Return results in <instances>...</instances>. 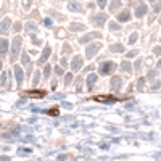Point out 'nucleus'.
Returning <instances> with one entry per match:
<instances>
[{"instance_id": "nucleus-1", "label": "nucleus", "mask_w": 161, "mask_h": 161, "mask_svg": "<svg viewBox=\"0 0 161 161\" xmlns=\"http://www.w3.org/2000/svg\"><path fill=\"white\" fill-rule=\"evenodd\" d=\"M116 69V65L113 61H105L103 65L100 66V74H110Z\"/></svg>"}, {"instance_id": "nucleus-2", "label": "nucleus", "mask_w": 161, "mask_h": 161, "mask_svg": "<svg viewBox=\"0 0 161 161\" xmlns=\"http://www.w3.org/2000/svg\"><path fill=\"white\" fill-rule=\"evenodd\" d=\"M19 49H21V39L16 37L13 40V45H11V60H16V57L19 53Z\"/></svg>"}, {"instance_id": "nucleus-3", "label": "nucleus", "mask_w": 161, "mask_h": 161, "mask_svg": "<svg viewBox=\"0 0 161 161\" xmlns=\"http://www.w3.org/2000/svg\"><path fill=\"white\" fill-rule=\"evenodd\" d=\"M100 47H101V42H93L92 45H89L87 47V58H92L100 50Z\"/></svg>"}, {"instance_id": "nucleus-4", "label": "nucleus", "mask_w": 161, "mask_h": 161, "mask_svg": "<svg viewBox=\"0 0 161 161\" xmlns=\"http://www.w3.org/2000/svg\"><path fill=\"white\" fill-rule=\"evenodd\" d=\"M105 21H107V15H105V13L95 15V16L92 18V23H93V24H95V26H100V27L105 24Z\"/></svg>"}, {"instance_id": "nucleus-5", "label": "nucleus", "mask_w": 161, "mask_h": 161, "mask_svg": "<svg viewBox=\"0 0 161 161\" xmlns=\"http://www.w3.org/2000/svg\"><path fill=\"white\" fill-rule=\"evenodd\" d=\"M10 26H11V21L10 18H5L2 21V24H0V34H7L10 31Z\"/></svg>"}, {"instance_id": "nucleus-6", "label": "nucleus", "mask_w": 161, "mask_h": 161, "mask_svg": "<svg viewBox=\"0 0 161 161\" xmlns=\"http://www.w3.org/2000/svg\"><path fill=\"white\" fill-rule=\"evenodd\" d=\"M118 21H119V23H127V21H131V11H129V10L121 11L119 16H118Z\"/></svg>"}, {"instance_id": "nucleus-7", "label": "nucleus", "mask_w": 161, "mask_h": 161, "mask_svg": "<svg viewBox=\"0 0 161 161\" xmlns=\"http://www.w3.org/2000/svg\"><path fill=\"white\" fill-rule=\"evenodd\" d=\"M15 76H16L18 84H21L23 79H24V73H23V69L19 68V66H15Z\"/></svg>"}, {"instance_id": "nucleus-8", "label": "nucleus", "mask_w": 161, "mask_h": 161, "mask_svg": "<svg viewBox=\"0 0 161 161\" xmlns=\"http://www.w3.org/2000/svg\"><path fill=\"white\" fill-rule=\"evenodd\" d=\"M97 37H100V34L99 32H92V34H87V36H84L81 39V44H87L89 40H92V39H97Z\"/></svg>"}, {"instance_id": "nucleus-9", "label": "nucleus", "mask_w": 161, "mask_h": 161, "mask_svg": "<svg viewBox=\"0 0 161 161\" xmlns=\"http://www.w3.org/2000/svg\"><path fill=\"white\" fill-rule=\"evenodd\" d=\"M145 13H147V5L145 3H139V7L135 8V15L137 16H143Z\"/></svg>"}, {"instance_id": "nucleus-10", "label": "nucleus", "mask_w": 161, "mask_h": 161, "mask_svg": "<svg viewBox=\"0 0 161 161\" xmlns=\"http://www.w3.org/2000/svg\"><path fill=\"white\" fill-rule=\"evenodd\" d=\"M7 52H8V40H7V39H2V40H0V53L5 55Z\"/></svg>"}, {"instance_id": "nucleus-11", "label": "nucleus", "mask_w": 161, "mask_h": 161, "mask_svg": "<svg viewBox=\"0 0 161 161\" xmlns=\"http://www.w3.org/2000/svg\"><path fill=\"white\" fill-rule=\"evenodd\" d=\"M81 66H82V58L81 57H74V60H73V69H74V71H77V69H81Z\"/></svg>"}, {"instance_id": "nucleus-12", "label": "nucleus", "mask_w": 161, "mask_h": 161, "mask_svg": "<svg viewBox=\"0 0 161 161\" xmlns=\"http://www.w3.org/2000/svg\"><path fill=\"white\" fill-rule=\"evenodd\" d=\"M68 8L71 10V11H81L82 10L81 5L77 3V0H71V2H69V5H68Z\"/></svg>"}, {"instance_id": "nucleus-13", "label": "nucleus", "mask_w": 161, "mask_h": 161, "mask_svg": "<svg viewBox=\"0 0 161 161\" xmlns=\"http://www.w3.org/2000/svg\"><path fill=\"white\" fill-rule=\"evenodd\" d=\"M69 29L73 31V32H79V31H84L85 26L84 24H79V23H73L71 26H69Z\"/></svg>"}, {"instance_id": "nucleus-14", "label": "nucleus", "mask_w": 161, "mask_h": 161, "mask_svg": "<svg viewBox=\"0 0 161 161\" xmlns=\"http://www.w3.org/2000/svg\"><path fill=\"white\" fill-rule=\"evenodd\" d=\"M49 55H50V47H45L44 49V52H42V57H40V60H39V65H42L47 58H49Z\"/></svg>"}, {"instance_id": "nucleus-15", "label": "nucleus", "mask_w": 161, "mask_h": 161, "mask_svg": "<svg viewBox=\"0 0 161 161\" xmlns=\"http://www.w3.org/2000/svg\"><path fill=\"white\" fill-rule=\"evenodd\" d=\"M119 7H121V0H113L111 5H110V11H111V13H115Z\"/></svg>"}, {"instance_id": "nucleus-16", "label": "nucleus", "mask_w": 161, "mask_h": 161, "mask_svg": "<svg viewBox=\"0 0 161 161\" xmlns=\"http://www.w3.org/2000/svg\"><path fill=\"white\" fill-rule=\"evenodd\" d=\"M44 90H36V92H26V95H29V97H44Z\"/></svg>"}, {"instance_id": "nucleus-17", "label": "nucleus", "mask_w": 161, "mask_h": 161, "mask_svg": "<svg viewBox=\"0 0 161 161\" xmlns=\"http://www.w3.org/2000/svg\"><path fill=\"white\" fill-rule=\"evenodd\" d=\"M111 87L115 89V90H118L121 87V77H115V79H113V82H111Z\"/></svg>"}, {"instance_id": "nucleus-18", "label": "nucleus", "mask_w": 161, "mask_h": 161, "mask_svg": "<svg viewBox=\"0 0 161 161\" xmlns=\"http://www.w3.org/2000/svg\"><path fill=\"white\" fill-rule=\"evenodd\" d=\"M110 50H111V52H115V53H118V52H123L124 47L121 45V44H115V45H111V49H110Z\"/></svg>"}, {"instance_id": "nucleus-19", "label": "nucleus", "mask_w": 161, "mask_h": 161, "mask_svg": "<svg viewBox=\"0 0 161 161\" xmlns=\"http://www.w3.org/2000/svg\"><path fill=\"white\" fill-rule=\"evenodd\" d=\"M95 81H97V76H93V74H92V76H89L87 77V85H89V87H92V85L95 84Z\"/></svg>"}, {"instance_id": "nucleus-20", "label": "nucleus", "mask_w": 161, "mask_h": 161, "mask_svg": "<svg viewBox=\"0 0 161 161\" xmlns=\"http://www.w3.org/2000/svg\"><path fill=\"white\" fill-rule=\"evenodd\" d=\"M26 29L27 31H36L37 27H36V24H34L32 21H29V23H26Z\"/></svg>"}, {"instance_id": "nucleus-21", "label": "nucleus", "mask_w": 161, "mask_h": 161, "mask_svg": "<svg viewBox=\"0 0 161 161\" xmlns=\"http://www.w3.org/2000/svg\"><path fill=\"white\" fill-rule=\"evenodd\" d=\"M137 37H139V34H137V32H134V34H131V37H129V44H135Z\"/></svg>"}, {"instance_id": "nucleus-22", "label": "nucleus", "mask_w": 161, "mask_h": 161, "mask_svg": "<svg viewBox=\"0 0 161 161\" xmlns=\"http://www.w3.org/2000/svg\"><path fill=\"white\" fill-rule=\"evenodd\" d=\"M123 71H126V73H131V65H129L127 61H124V63H123Z\"/></svg>"}, {"instance_id": "nucleus-23", "label": "nucleus", "mask_w": 161, "mask_h": 161, "mask_svg": "<svg viewBox=\"0 0 161 161\" xmlns=\"http://www.w3.org/2000/svg\"><path fill=\"white\" fill-rule=\"evenodd\" d=\"M110 29H111V31H118V29H119V26H118V23H110Z\"/></svg>"}, {"instance_id": "nucleus-24", "label": "nucleus", "mask_w": 161, "mask_h": 161, "mask_svg": "<svg viewBox=\"0 0 161 161\" xmlns=\"http://www.w3.org/2000/svg\"><path fill=\"white\" fill-rule=\"evenodd\" d=\"M23 7H24V10H29V7H31V0H23Z\"/></svg>"}, {"instance_id": "nucleus-25", "label": "nucleus", "mask_w": 161, "mask_h": 161, "mask_svg": "<svg viewBox=\"0 0 161 161\" xmlns=\"http://www.w3.org/2000/svg\"><path fill=\"white\" fill-rule=\"evenodd\" d=\"M39 77H40V73L36 71V74H34V77H32V82H34V84H37V82H39Z\"/></svg>"}, {"instance_id": "nucleus-26", "label": "nucleus", "mask_w": 161, "mask_h": 161, "mask_svg": "<svg viewBox=\"0 0 161 161\" xmlns=\"http://www.w3.org/2000/svg\"><path fill=\"white\" fill-rule=\"evenodd\" d=\"M23 63H24V65H27V63H29V57H27V53H23Z\"/></svg>"}, {"instance_id": "nucleus-27", "label": "nucleus", "mask_w": 161, "mask_h": 161, "mask_svg": "<svg viewBox=\"0 0 161 161\" xmlns=\"http://www.w3.org/2000/svg\"><path fill=\"white\" fill-rule=\"evenodd\" d=\"M97 3H99V7H100V8H103V7L107 5V0H97Z\"/></svg>"}, {"instance_id": "nucleus-28", "label": "nucleus", "mask_w": 161, "mask_h": 161, "mask_svg": "<svg viewBox=\"0 0 161 161\" xmlns=\"http://www.w3.org/2000/svg\"><path fill=\"white\" fill-rule=\"evenodd\" d=\"M49 74H50V66H45V69H44V76L49 77Z\"/></svg>"}, {"instance_id": "nucleus-29", "label": "nucleus", "mask_w": 161, "mask_h": 161, "mask_svg": "<svg viewBox=\"0 0 161 161\" xmlns=\"http://www.w3.org/2000/svg\"><path fill=\"white\" fill-rule=\"evenodd\" d=\"M44 24H45V26H52V19H50V18L44 19Z\"/></svg>"}, {"instance_id": "nucleus-30", "label": "nucleus", "mask_w": 161, "mask_h": 161, "mask_svg": "<svg viewBox=\"0 0 161 161\" xmlns=\"http://www.w3.org/2000/svg\"><path fill=\"white\" fill-rule=\"evenodd\" d=\"M71 79H73V76H71V74H68V76H66V84H69V82H71Z\"/></svg>"}, {"instance_id": "nucleus-31", "label": "nucleus", "mask_w": 161, "mask_h": 161, "mask_svg": "<svg viewBox=\"0 0 161 161\" xmlns=\"http://www.w3.org/2000/svg\"><path fill=\"white\" fill-rule=\"evenodd\" d=\"M153 52H155L156 55H161V47H156V49L153 50Z\"/></svg>"}, {"instance_id": "nucleus-32", "label": "nucleus", "mask_w": 161, "mask_h": 161, "mask_svg": "<svg viewBox=\"0 0 161 161\" xmlns=\"http://www.w3.org/2000/svg\"><path fill=\"white\" fill-rule=\"evenodd\" d=\"M135 55H137V52H129V53H127V57H129V58H132V57H135Z\"/></svg>"}, {"instance_id": "nucleus-33", "label": "nucleus", "mask_w": 161, "mask_h": 161, "mask_svg": "<svg viewBox=\"0 0 161 161\" xmlns=\"http://www.w3.org/2000/svg\"><path fill=\"white\" fill-rule=\"evenodd\" d=\"M55 71H57V74H63V69H61V68H57Z\"/></svg>"}, {"instance_id": "nucleus-34", "label": "nucleus", "mask_w": 161, "mask_h": 161, "mask_svg": "<svg viewBox=\"0 0 161 161\" xmlns=\"http://www.w3.org/2000/svg\"><path fill=\"white\" fill-rule=\"evenodd\" d=\"M0 161H8V158H7V156H2V160Z\"/></svg>"}, {"instance_id": "nucleus-35", "label": "nucleus", "mask_w": 161, "mask_h": 161, "mask_svg": "<svg viewBox=\"0 0 161 161\" xmlns=\"http://www.w3.org/2000/svg\"><path fill=\"white\" fill-rule=\"evenodd\" d=\"M158 68H161V60H160V63H158Z\"/></svg>"}, {"instance_id": "nucleus-36", "label": "nucleus", "mask_w": 161, "mask_h": 161, "mask_svg": "<svg viewBox=\"0 0 161 161\" xmlns=\"http://www.w3.org/2000/svg\"><path fill=\"white\" fill-rule=\"evenodd\" d=\"M148 2H155V0H148Z\"/></svg>"}, {"instance_id": "nucleus-37", "label": "nucleus", "mask_w": 161, "mask_h": 161, "mask_svg": "<svg viewBox=\"0 0 161 161\" xmlns=\"http://www.w3.org/2000/svg\"><path fill=\"white\" fill-rule=\"evenodd\" d=\"M160 21H161V16H160Z\"/></svg>"}]
</instances>
